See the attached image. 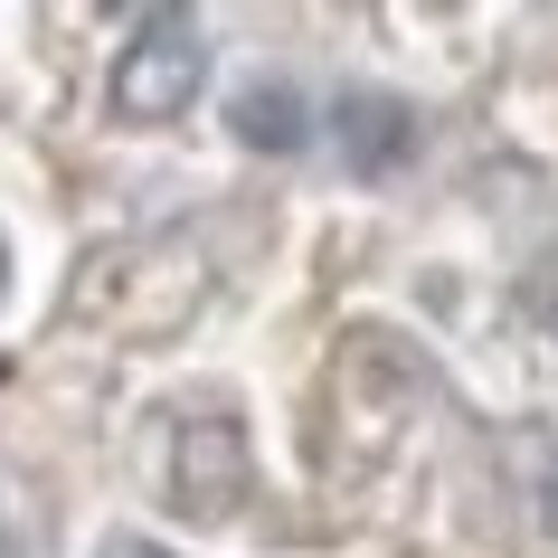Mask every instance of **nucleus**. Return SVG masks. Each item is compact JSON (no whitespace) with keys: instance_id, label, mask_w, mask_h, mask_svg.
I'll list each match as a JSON object with an SVG mask.
<instances>
[{"instance_id":"f257e3e1","label":"nucleus","mask_w":558,"mask_h":558,"mask_svg":"<svg viewBox=\"0 0 558 558\" xmlns=\"http://www.w3.org/2000/svg\"><path fill=\"white\" fill-rule=\"evenodd\" d=\"M208 86V38L190 10H143L114 58V114L123 123H171L190 114V95Z\"/></svg>"},{"instance_id":"f03ea898","label":"nucleus","mask_w":558,"mask_h":558,"mask_svg":"<svg viewBox=\"0 0 558 558\" xmlns=\"http://www.w3.org/2000/svg\"><path fill=\"white\" fill-rule=\"evenodd\" d=\"M236 493H246V436H236L228 416L180 426V445H171V501L190 511V521H218V511H236Z\"/></svg>"},{"instance_id":"7ed1b4c3","label":"nucleus","mask_w":558,"mask_h":558,"mask_svg":"<svg viewBox=\"0 0 558 558\" xmlns=\"http://www.w3.org/2000/svg\"><path fill=\"white\" fill-rule=\"evenodd\" d=\"M341 151H351V171H398L416 151V114L398 95H341Z\"/></svg>"},{"instance_id":"20e7f679","label":"nucleus","mask_w":558,"mask_h":558,"mask_svg":"<svg viewBox=\"0 0 558 558\" xmlns=\"http://www.w3.org/2000/svg\"><path fill=\"white\" fill-rule=\"evenodd\" d=\"M236 133L256 151H294L303 143V95L294 86H246L236 95Z\"/></svg>"},{"instance_id":"39448f33","label":"nucleus","mask_w":558,"mask_h":558,"mask_svg":"<svg viewBox=\"0 0 558 558\" xmlns=\"http://www.w3.org/2000/svg\"><path fill=\"white\" fill-rule=\"evenodd\" d=\"M539 521H549V539H558V454H549V473H539Z\"/></svg>"},{"instance_id":"423d86ee","label":"nucleus","mask_w":558,"mask_h":558,"mask_svg":"<svg viewBox=\"0 0 558 558\" xmlns=\"http://www.w3.org/2000/svg\"><path fill=\"white\" fill-rule=\"evenodd\" d=\"M105 558H161V549H151V539H114Z\"/></svg>"}]
</instances>
